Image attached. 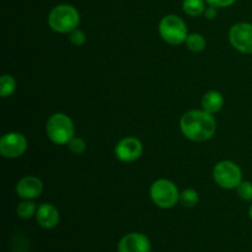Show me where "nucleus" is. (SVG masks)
<instances>
[{"mask_svg":"<svg viewBox=\"0 0 252 252\" xmlns=\"http://www.w3.org/2000/svg\"><path fill=\"white\" fill-rule=\"evenodd\" d=\"M224 105V97L219 91H208L202 98V107L209 113H217L221 110Z\"/></svg>","mask_w":252,"mask_h":252,"instance_id":"ddd939ff","label":"nucleus"},{"mask_svg":"<svg viewBox=\"0 0 252 252\" xmlns=\"http://www.w3.org/2000/svg\"><path fill=\"white\" fill-rule=\"evenodd\" d=\"M182 9L189 16L196 17L206 11V2L204 0H184Z\"/></svg>","mask_w":252,"mask_h":252,"instance_id":"4468645a","label":"nucleus"},{"mask_svg":"<svg viewBox=\"0 0 252 252\" xmlns=\"http://www.w3.org/2000/svg\"><path fill=\"white\" fill-rule=\"evenodd\" d=\"M80 15L74 6L62 4L53 7L48 15V25L53 31L58 33H70L78 29Z\"/></svg>","mask_w":252,"mask_h":252,"instance_id":"f03ea898","label":"nucleus"},{"mask_svg":"<svg viewBox=\"0 0 252 252\" xmlns=\"http://www.w3.org/2000/svg\"><path fill=\"white\" fill-rule=\"evenodd\" d=\"M180 128L187 139L206 142L216 134L217 122L212 113L204 110H192L182 116Z\"/></svg>","mask_w":252,"mask_h":252,"instance_id":"f257e3e1","label":"nucleus"},{"mask_svg":"<svg viewBox=\"0 0 252 252\" xmlns=\"http://www.w3.org/2000/svg\"><path fill=\"white\" fill-rule=\"evenodd\" d=\"M211 6L214 7H226L233 5L236 0H206Z\"/></svg>","mask_w":252,"mask_h":252,"instance_id":"4be33fe9","label":"nucleus"},{"mask_svg":"<svg viewBox=\"0 0 252 252\" xmlns=\"http://www.w3.org/2000/svg\"><path fill=\"white\" fill-rule=\"evenodd\" d=\"M239 197L244 201H252V182L241 181V184L236 187Z\"/></svg>","mask_w":252,"mask_h":252,"instance_id":"6ab92c4d","label":"nucleus"},{"mask_svg":"<svg viewBox=\"0 0 252 252\" xmlns=\"http://www.w3.org/2000/svg\"><path fill=\"white\" fill-rule=\"evenodd\" d=\"M213 179L221 189H234L243 181V174L235 162L224 160L214 166Z\"/></svg>","mask_w":252,"mask_h":252,"instance_id":"423d86ee","label":"nucleus"},{"mask_svg":"<svg viewBox=\"0 0 252 252\" xmlns=\"http://www.w3.org/2000/svg\"><path fill=\"white\" fill-rule=\"evenodd\" d=\"M16 213L21 219H29L33 214L37 213V207L33 202H31L30 199H26V201L22 202V203H20L17 206Z\"/></svg>","mask_w":252,"mask_h":252,"instance_id":"f3484780","label":"nucleus"},{"mask_svg":"<svg viewBox=\"0 0 252 252\" xmlns=\"http://www.w3.org/2000/svg\"><path fill=\"white\" fill-rule=\"evenodd\" d=\"M46 132L54 144H68L74 138V125L69 116L64 113H54L47 121Z\"/></svg>","mask_w":252,"mask_h":252,"instance_id":"7ed1b4c3","label":"nucleus"},{"mask_svg":"<svg viewBox=\"0 0 252 252\" xmlns=\"http://www.w3.org/2000/svg\"><path fill=\"white\" fill-rule=\"evenodd\" d=\"M43 184L36 176H26L20 180L16 185L17 196L24 199H33L41 196Z\"/></svg>","mask_w":252,"mask_h":252,"instance_id":"9b49d317","label":"nucleus"},{"mask_svg":"<svg viewBox=\"0 0 252 252\" xmlns=\"http://www.w3.org/2000/svg\"><path fill=\"white\" fill-rule=\"evenodd\" d=\"M69 41H70V43L74 44V46L80 47L86 42V36L81 30L76 29L69 33Z\"/></svg>","mask_w":252,"mask_h":252,"instance_id":"412c9836","label":"nucleus"},{"mask_svg":"<svg viewBox=\"0 0 252 252\" xmlns=\"http://www.w3.org/2000/svg\"><path fill=\"white\" fill-rule=\"evenodd\" d=\"M143 153V144L134 137H127L120 140L115 148V155L120 161L132 162L139 159Z\"/></svg>","mask_w":252,"mask_h":252,"instance_id":"1a4fd4ad","label":"nucleus"},{"mask_svg":"<svg viewBox=\"0 0 252 252\" xmlns=\"http://www.w3.org/2000/svg\"><path fill=\"white\" fill-rule=\"evenodd\" d=\"M249 214H250V218L252 219V204H251L250 209H249Z\"/></svg>","mask_w":252,"mask_h":252,"instance_id":"b1692460","label":"nucleus"},{"mask_svg":"<svg viewBox=\"0 0 252 252\" xmlns=\"http://www.w3.org/2000/svg\"><path fill=\"white\" fill-rule=\"evenodd\" d=\"M206 38L201 33H191L189 34L186 39V46L192 52H201L206 48Z\"/></svg>","mask_w":252,"mask_h":252,"instance_id":"2eb2a0df","label":"nucleus"},{"mask_svg":"<svg viewBox=\"0 0 252 252\" xmlns=\"http://www.w3.org/2000/svg\"><path fill=\"white\" fill-rule=\"evenodd\" d=\"M27 139L17 132L6 133L0 139V153L6 159L19 158L26 152Z\"/></svg>","mask_w":252,"mask_h":252,"instance_id":"6e6552de","label":"nucleus"},{"mask_svg":"<svg viewBox=\"0 0 252 252\" xmlns=\"http://www.w3.org/2000/svg\"><path fill=\"white\" fill-rule=\"evenodd\" d=\"M159 33L166 43L172 46L184 43L189 37L186 24L176 15H167L162 17L159 25Z\"/></svg>","mask_w":252,"mask_h":252,"instance_id":"20e7f679","label":"nucleus"},{"mask_svg":"<svg viewBox=\"0 0 252 252\" xmlns=\"http://www.w3.org/2000/svg\"><path fill=\"white\" fill-rule=\"evenodd\" d=\"M37 223L44 229H53L58 225L59 223V212L53 204L43 203L37 208L36 213Z\"/></svg>","mask_w":252,"mask_h":252,"instance_id":"f8f14e48","label":"nucleus"},{"mask_svg":"<svg viewBox=\"0 0 252 252\" xmlns=\"http://www.w3.org/2000/svg\"><path fill=\"white\" fill-rule=\"evenodd\" d=\"M118 252H150V240L142 233H130L118 243Z\"/></svg>","mask_w":252,"mask_h":252,"instance_id":"9d476101","label":"nucleus"},{"mask_svg":"<svg viewBox=\"0 0 252 252\" xmlns=\"http://www.w3.org/2000/svg\"><path fill=\"white\" fill-rule=\"evenodd\" d=\"M229 39L235 49L245 54H252V24L240 22L234 25L229 32Z\"/></svg>","mask_w":252,"mask_h":252,"instance_id":"0eeeda50","label":"nucleus"},{"mask_svg":"<svg viewBox=\"0 0 252 252\" xmlns=\"http://www.w3.org/2000/svg\"><path fill=\"white\" fill-rule=\"evenodd\" d=\"M68 148L73 154L80 155L86 150V144L81 138L74 137L73 139L68 143Z\"/></svg>","mask_w":252,"mask_h":252,"instance_id":"aec40b11","label":"nucleus"},{"mask_svg":"<svg viewBox=\"0 0 252 252\" xmlns=\"http://www.w3.org/2000/svg\"><path fill=\"white\" fill-rule=\"evenodd\" d=\"M199 201V197L197 191H194L193 189H185L182 193H180V202L182 203V206L189 207V208H192V207L196 206Z\"/></svg>","mask_w":252,"mask_h":252,"instance_id":"a211bd4d","label":"nucleus"},{"mask_svg":"<svg viewBox=\"0 0 252 252\" xmlns=\"http://www.w3.org/2000/svg\"><path fill=\"white\" fill-rule=\"evenodd\" d=\"M204 15H206L207 19H214L217 16V7L209 5V7H207L206 11H204Z\"/></svg>","mask_w":252,"mask_h":252,"instance_id":"5701e85b","label":"nucleus"},{"mask_svg":"<svg viewBox=\"0 0 252 252\" xmlns=\"http://www.w3.org/2000/svg\"><path fill=\"white\" fill-rule=\"evenodd\" d=\"M152 201L164 209L172 208L180 201V192L176 185L166 179L157 180L150 187Z\"/></svg>","mask_w":252,"mask_h":252,"instance_id":"39448f33","label":"nucleus"},{"mask_svg":"<svg viewBox=\"0 0 252 252\" xmlns=\"http://www.w3.org/2000/svg\"><path fill=\"white\" fill-rule=\"evenodd\" d=\"M16 89V81L12 78L11 75H5L1 76L0 79V94H1V97H7V96L12 95Z\"/></svg>","mask_w":252,"mask_h":252,"instance_id":"dca6fc26","label":"nucleus"}]
</instances>
